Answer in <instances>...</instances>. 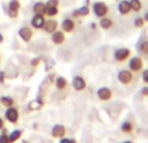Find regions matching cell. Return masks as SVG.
I'll list each match as a JSON object with an SVG mask.
<instances>
[{"label": "cell", "instance_id": "27", "mask_svg": "<svg viewBox=\"0 0 148 143\" xmlns=\"http://www.w3.org/2000/svg\"><path fill=\"white\" fill-rule=\"evenodd\" d=\"M0 143H10L9 135L7 134V129L3 128V133L0 134Z\"/></svg>", "mask_w": 148, "mask_h": 143}, {"label": "cell", "instance_id": "34", "mask_svg": "<svg viewBox=\"0 0 148 143\" xmlns=\"http://www.w3.org/2000/svg\"><path fill=\"white\" fill-rule=\"evenodd\" d=\"M142 95L143 96H148V87H143L142 89Z\"/></svg>", "mask_w": 148, "mask_h": 143}, {"label": "cell", "instance_id": "30", "mask_svg": "<svg viewBox=\"0 0 148 143\" xmlns=\"http://www.w3.org/2000/svg\"><path fill=\"white\" fill-rule=\"evenodd\" d=\"M40 61H42L40 57H34V59L30 61V65H31V67H34V68H36L39 64H40Z\"/></svg>", "mask_w": 148, "mask_h": 143}, {"label": "cell", "instance_id": "33", "mask_svg": "<svg viewBox=\"0 0 148 143\" xmlns=\"http://www.w3.org/2000/svg\"><path fill=\"white\" fill-rule=\"evenodd\" d=\"M4 81H5V73L4 72H0V83H3Z\"/></svg>", "mask_w": 148, "mask_h": 143}, {"label": "cell", "instance_id": "35", "mask_svg": "<svg viewBox=\"0 0 148 143\" xmlns=\"http://www.w3.org/2000/svg\"><path fill=\"white\" fill-rule=\"evenodd\" d=\"M3 128H4V120H3V118L0 117V130H1Z\"/></svg>", "mask_w": 148, "mask_h": 143}, {"label": "cell", "instance_id": "5", "mask_svg": "<svg viewBox=\"0 0 148 143\" xmlns=\"http://www.w3.org/2000/svg\"><path fill=\"white\" fill-rule=\"evenodd\" d=\"M18 118H20V112L16 107H8L5 111V120L9 121L10 124H17Z\"/></svg>", "mask_w": 148, "mask_h": 143}, {"label": "cell", "instance_id": "22", "mask_svg": "<svg viewBox=\"0 0 148 143\" xmlns=\"http://www.w3.org/2000/svg\"><path fill=\"white\" fill-rule=\"evenodd\" d=\"M130 3V8L133 12H140L142 8H143V4H142V0H129Z\"/></svg>", "mask_w": 148, "mask_h": 143}, {"label": "cell", "instance_id": "9", "mask_svg": "<svg viewBox=\"0 0 148 143\" xmlns=\"http://www.w3.org/2000/svg\"><path fill=\"white\" fill-rule=\"evenodd\" d=\"M42 29H43L47 34H52L59 29V22H57L56 20H53V18H49V20H46V22H44Z\"/></svg>", "mask_w": 148, "mask_h": 143}, {"label": "cell", "instance_id": "19", "mask_svg": "<svg viewBox=\"0 0 148 143\" xmlns=\"http://www.w3.org/2000/svg\"><path fill=\"white\" fill-rule=\"evenodd\" d=\"M33 12L34 14H44V12H46V3L36 1L33 7Z\"/></svg>", "mask_w": 148, "mask_h": 143}, {"label": "cell", "instance_id": "17", "mask_svg": "<svg viewBox=\"0 0 148 143\" xmlns=\"http://www.w3.org/2000/svg\"><path fill=\"white\" fill-rule=\"evenodd\" d=\"M118 12H120V14L122 16H126L129 14V13L131 12V8H130V3H129V0H121L120 3H118Z\"/></svg>", "mask_w": 148, "mask_h": 143}, {"label": "cell", "instance_id": "12", "mask_svg": "<svg viewBox=\"0 0 148 143\" xmlns=\"http://www.w3.org/2000/svg\"><path fill=\"white\" fill-rule=\"evenodd\" d=\"M75 29V22L73 18H65L61 22V30L64 33H73Z\"/></svg>", "mask_w": 148, "mask_h": 143}, {"label": "cell", "instance_id": "23", "mask_svg": "<svg viewBox=\"0 0 148 143\" xmlns=\"http://www.w3.org/2000/svg\"><path fill=\"white\" fill-rule=\"evenodd\" d=\"M0 103L3 107L8 108V107H13L14 105V99L12 96H1L0 98Z\"/></svg>", "mask_w": 148, "mask_h": 143}, {"label": "cell", "instance_id": "6", "mask_svg": "<svg viewBox=\"0 0 148 143\" xmlns=\"http://www.w3.org/2000/svg\"><path fill=\"white\" fill-rule=\"evenodd\" d=\"M117 78L118 81L121 82L122 85H130L133 82V72L131 70H127V69H123V70H120L117 74Z\"/></svg>", "mask_w": 148, "mask_h": 143}, {"label": "cell", "instance_id": "3", "mask_svg": "<svg viewBox=\"0 0 148 143\" xmlns=\"http://www.w3.org/2000/svg\"><path fill=\"white\" fill-rule=\"evenodd\" d=\"M21 8V3L20 0H9L8 3V14L10 18H17L18 17V12Z\"/></svg>", "mask_w": 148, "mask_h": 143}, {"label": "cell", "instance_id": "13", "mask_svg": "<svg viewBox=\"0 0 148 143\" xmlns=\"http://www.w3.org/2000/svg\"><path fill=\"white\" fill-rule=\"evenodd\" d=\"M65 39H66V36H65V33L62 30H56L55 33L51 34V41L53 42L55 44H62L65 42Z\"/></svg>", "mask_w": 148, "mask_h": 143}, {"label": "cell", "instance_id": "32", "mask_svg": "<svg viewBox=\"0 0 148 143\" xmlns=\"http://www.w3.org/2000/svg\"><path fill=\"white\" fill-rule=\"evenodd\" d=\"M142 78H143L144 83H148V69L143 70V73H142Z\"/></svg>", "mask_w": 148, "mask_h": 143}, {"label": "cell", "instance_id": "15", "mask_svg": "<svg viewBox=\"0 0 148 143\" xmlns=\"http://www.w3.org/2000/svg\"><path fill=\"white\" fill-rule=\"evenodd\" d=\"M99 26L103 29V30H110V29L114 26V21H113L110 17L105 16V17H101V18H100Z\"/></svg>", "mask_w": 148, "mask_h": 143}, {"label": "cell", "instance_id": "7", "mask_svg": "<svg viewBox=\"0 0 148 143\" xmlns=\"http://www.w3.org/2000/svg\"><path fill=\"white\" fill-rule=\"evenodd\" d=\"M18 36H20L25 43H29V42L31 41V38H33V29L29 28V26H23V28H21L20 30H18Z\"/></svg>", "mask_w": 148, "mask_h": 143}, {"label": "cell", "instance_id": "2", "mask_svg": "<svg viewBox=\"0 0 148 143\" xmlns=\"http://www.w3.org/2000/svg\"><path fill=\"white\" fill-rule=\"evenodd\" d=\"M143 60L140 59L139 56H134L130 57L129 60V70H131L133 73H138V72L143 70Z\"/></svg>", "mask_w": 148, "mask_h": 143}, {"label": "cell", "instance_id": "36", "mask_svg": "<svg viewBox=\"0 0 148 143\" xmlns=\"http://www.w3.org/2000/svg\"><path fill=\"white\" fill-rule=\"evenodd\" d=\"M3 42H4V36H3V34L0 33V44H1Z\"/></svg>", "mask_w": 148, "mask_h": 143}, {"label": "cell", "instance_id": "10", "mask_svg": "<svg viewBox=\"0 0 148 143\" xmlns=\"http://www.w3.org/2000/svg\"><path fill=\"white\" fill-rule=\"evenodd\" d=\"M96 95L101 102H108V100L112 99V90L108 89V87H100L96 91Z\"/></svg>", "mask_w": 148, "mask_h": 143}, {"label": "cell", "instance_id": "31", "mask_svg": "<svg viewBox=\"0 0 148 143\" xmlns=\"http://www.w3.org/2000/svg\"><path fill=\"white\" fill-rule=\"evenodd\" d=\"M59 143H77V141H75V139H73V138H66V137H62V138H60Z\"/></svg>", "mask_w": 148, "mask_h": 143}, {"label": "cell", "instance_id": "25", "mask_svg": "<svg viewBox=\"0 0 148 143\" xmlns=\"http://www.w3.org/2000/svg\"><path fill=\"white\" fill-rule=\"evenodd\" d=\"M59 14V7H46V12H44V16L47 17H56Z\"/></svg>", "mask_w": 148, "mask_h": 143}, {"label": "cell", "instance_id": "29", "mask_svg": "<svg viewBox=\"0 0 148 143\" xmlns=\"http://www.w3.org/2000/svg\"><path fill=\"white\" fill-rule=\"evenodd\" d=\"M60 1L59 0H47L46 7H59Z\"/></svg>", "mask_w": 148, "mask_h": 143}, {"label": "cell", "instance_id": "21", "mask_svg": "<svg viewBox=\"0 0 148 143\" xmlns=\"http://www.w3.org/2000/svg\"><path fill=\"white\" fill-rule=\"evenodd\" d=\"M121 131L122 133H125V134H130V133H133V130H134V125H133V122H130V121H125V122H122L121 124Z\"/></svg>", "mask_w": 148, "mask_h": 143}, {"label": "cell", "instance_id": "14", "mask_svg": "<svg viewBox=\"0 0 148 143\" xmlns=\"http://www.w3.org/2000/svg\"><path fill=\"white\" fill-rule=\"evenodd\" d=\"M52 137L53 138H62V137H65V134H66V129H65L64 125H60V124H57V125H55L53 128H52Z\"/></svg>", "mask_w": 148, "mask_h": 143}, {"label": "cell", "instance_id": "18", "mask_svg": "<svg viewBox=\"0 0 148 143\" xmlns=\"http://www.w3.org/2000/svg\"><path fill=\"white\" fill-rule=\"evenodd\" d=\"M44 105V102L42 99H34L31 102H29L27 104V109L30 112H34V111H40Z\"/></svg>", "mask_w": 148, "mask_h": 143}, {"label": "cell", "instance_id": "1", "mask_svg": "<svg viewBox=\"0 0 148 143\" xmlns=\"http://www.w3.org/2000/svg\"><path fill=\"white\" fill-rule=\"evenodd\" d=\"M91 8H92L94 14L96 16L97 18L105 17V16H108V13H109V7H108L104 1H95V3H92V7Z\"/></svg>", "mask_w": 148, "mask_h": 143}, {"label": "cell", "instance_id": "8", "mask_svg": "<svg viewBox=\"0 0 148 143\" xmlns=\"http://www.w3.org/2000/svg\"><path fill=\"white\" fill-rule=\"evenodd\" d=\"M44 22H46V16L44 14H34L30 21L31 26H33L34 29H36V30H40V29L43 28Z\"/></svg>", "mask_w": 148, "mask_h": 143}, {"label": "cell", "instance_id": "4", "mask_svg": "<svg viewBox=\"0 0 148 143\" xmlns=\"http://www.w3.org/2000/svg\"><path fill=\"white\" fill-rule=\"evenodd\" d=\"M131 56V51L129 48H125V47H121V48H117L114 51V59L117 60L118 63H123L126 60H129Z\"/></svg>", "mask_w": 148, "mask_h": 143}, {"label": "cell", "instance_id": "37", "mask_svg": "<svg viewBox=\"0 0 148 143\" xmlns=\"http://www.w3.org/2000/svg\"><path fill=\"white\" fill-rule=\"evenodd\" d=\"M143 18H144V21H146V22H148V12L146 13V14H144V17H143Z\"/></svg>", "mask_w": 148, "mask_h": 143}, {"label": "cell", "instance_id": "26", "mask_svg": "<svg viewBox=\"0 0 148 143\" xmlns=\"http://www.w3.org/2000/svg\"><path fill=\"white\" fill-rule=\"evenodd\" d=\"M138 48H139V51H140L143 55H147V56H148V41H147V39H146V41H142L140 43H139Z\"/></svg>", "mask_w": 148, "mask_h": 143}, {"label": "cell", "instance_id": "16", "mask_svg": "<svg viewBox=\"0 0 148 143\" xmlns=\"http://www.w3.org/2000/svg\"><path fill=\"white\" fill-rule=\"evenodd\" d=\"M90 14V7L88 5H83V7L78 8V9L73 10L72 12V17L74 18H78V17H86V16Z\"/></svg>", "mask_w": 148, "mask_h": 143}, {"label": "cell", "instance_id": "28", "mask_svg": "<svg viewBox=\"0 0 148 143\" xmlns=\"http://www.w3.org/2000/svg\"><path fill=\"white\" fill-rule=\"evenodd\" d=\"M144 23H146V21H144L143 17H136L135 20H134V25H135V28H138V29L143 28Z\"/></svg>", "mask_w": 148, "mask_h": 143}, {"label": "cell", "instance_id": "24", "mask_svg": "<svg viewBox=\"0 0 148 143\" xmlns=\"http://www.w3.org/2000/svg\"><path fill=\"white\" fill-rule=\"evenodd\" d=\"M21 137H22V130H20V129H16V130H13L12 133L9 134V141H10V143H14V142L20 141Z\"/></svg>", "mask_w": 148, "mask_h": 143}, {"label": "cell", "instance_id": "39", "mask_svg": "<svg viewBox=\"0 0 148 143\" xmlns=\"http://www.w3.org/2000/svg\"><path fill=\"white\" fill-rule=\"evenodd\" d=\"M0 59H1V56H0Z\"/></svg>", "mask_w": 148, "mask_h": 143}, {"label": "cell", "instance_id": "20", "mask_svg": "<svg viewBox=\"0 0 148 143\" xmlns=\"http://www.w3.org/2000/svg\"><path fill=\"white\" fill-rule=\"evenodd\" d=\"M55 86H56V89L60 90V91L65 90V89L68 87V81H66V78H64V77H57L56 81H55Z\"/></svg>", "mask_w": 148, "mask_h": 143}, {"label": "cell", "instance_id": "11", "mask_svg": "<svg viewBox=\"0 0 148 143\" xmlns=\"http://www.w3.org/2000/svg\"><path fill=\"white\" fill-rule=\"evenodd\" d=\"M72 86L75 91H83L86 89V79L81 76H75L72 81Z\"/></svg>", "mask_w": 148, "mask_h": 143}, {"label": "cell", "instance_id": "38", "mask_svg": "<svg viewBox=\"0 0 148 143\" xmlns=\"http://www.w3.org/2000/svg\"><path fill=\"white\" fill-rule=\"evenodd\" d=\"M122 143H133L131 141H125V142H122Z\"/></svg>", "mask_w": 148, "mask_h": 143}]
</instances>
